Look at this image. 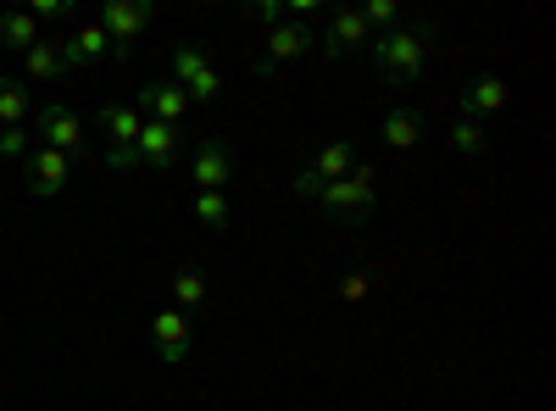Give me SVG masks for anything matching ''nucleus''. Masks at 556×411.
<instances>
[{
    "label": "nucleus",
    "mask_w": 556,
    "mask_h": 411,
    "mask_svg": "<svg viewBox=\"0 0 556 411\" xmlns=\"http://www.w3.org/2000/svg\"><path fill=\"white\" fill-rule=\"evenodd\" d=\"M440 39V28L424 17V23H412V28H390L379 34L374 44H367V56H374V73L390 78V84H417L429 67V44Z\"/></svg>",
    "instance_id": "1"
},
{
    "label": "nucleus",
    "mask_w": 556,
    "mask_h": 411,
    "mask_svg": "<svg viewBox=\"0 0 556 411\" xmlns=\"http://www.w3.org/2000/svg\"><path fill=\"white\" fill-rule=\"evenodd\" d=\"M323 211H329L334 222H351V228H362L367 217H374V206H379V190H374V167H362L356 162V172H345V178H334V184H323Z\"/></svg>",
    "instance_id": "2"
},
{
    "label": "nucleus",
    "mask_w": 556,
    "mask_h": 411,
    "mask_svg": "<svg viewBox=\"0 0 556 411\" xmlns=\"http://www.w3.org/2000/svg\"><path fill=\"white\" fill-rule=\"evenodd\" d=\"M96 23H101L106 39H112V62H128L134 39L151 28V0H106Z\"/></svg>",
    "instance_id": "3"
},
{
    "label": "nucleus",
    "mask_w": 556,
    "mask_h": 411,
    "mask_svg": "<svg viewBox=\"0 0 556 411\" xmlns=\"http://www.w3.org/2000/svg\"><path fill=\"white\" fill-rule=\"evenodd\" d=\"M34 133H39L34 145H51V151H62L67 162H78V156H84V123H78V117H73L62 101L39 106V117H34Z\"/></svg>",
    "instance_id": "4"
},
{
    "label": "nucleus",
    "mask_w": 556,
    "mask_h": 411,
    "mask_svg": "<svg viewBox=\"0 0 556 411\" xmlns=\"http://www.w3.org/2000/svg\"><path fill=\"white\" fill-rule=\"evenodd\" d=\"M23 172H28V195L51 201V195H62V190H67L73 162H67L62 151H51V145H28V156H23Z\"/></svg>",
    "instance_id": "5"
},
{
    "label": "nucleus",
    "mask_w": 556,
    "mask_h": 411,
    "mask_svg": "<svg viewBox=\"0 0 556 411\" xmlns=\"http://www.w3.org/2000/svg\"><path fill=\"white\" fill-rule=\"evenodd\" d=\"M312 44H317V39L306 34V23H278V28H267V51L256 56V78H273L285 62L306 56Z\"/></svg>",
    "instance_id": "6"
},
{
    "label": "nucleus",
    "mask_w": 556,
    "mask_h": 411,
    "mask_svg": "<svg viewBox=\"0 0 556 411\" xmlns=\"http://www.w3.org/2000/svg\"><path fill=\"white\" fill-rule=\"evenodd\" d=\"M178 151H184V128H173V123H146L134 140V156L146 172H167L178 162Z\"/></svg>",
    "instance_id": "7"
},
{
    "label": "nucleus",
    "mask_w": 556,
    "mask_h": 411,
    "mask_svg": "<svg viewBox=\"0 0 556 411\" xmlns=\"http://www.w3.org/2000/svg\"><path fill=\"white\" fill-rule=\"evenodd\" d=\"M374 44V28L362 23V12L356 7H345V12H334L329 17V34H323V56H356V51H367Z\"/></svg>",
    "instance_id": "8"
},
{
    "label": "nucleus",
    "mask_w": 556,
    "mask_h": 411,
    "mask_svg": "<svg viewBox=\"0 0 556 411\" xmlns=\"http://www.w3.org/2000/svg\"><path fill=\"white\" fill-rule=\"evenodd\" d=\"M139 117H151V123H184V112H190V101H184V89L178 84H146L139 89V101H134Z\"/></svg>",
    "instance_id": "9"
},
{
    "label": "nucleus",
    "mask_w": 556,
    "mask_h": 411,
    "mask_svg": "<svg viewBox=\"0 0 556 411\" xmlns=\"http://www.w3.org/2000/svg\"><path fill=\"white\" fill-rule=\"evenodd\" d=\"M151 339H156V356L167 361V368L190 361V323H184V311H156L151 317Z\"/></svg>",
    "instance_id": "10"
},
{
    "label": "nucleus",
    "mask_w": 556,
    "mask_h": 411,
    "mask_svg": "<svg viewBox=\"0 0 556 411\" xmlns=\"http://www.w3.org/2000/svg\"><path fill=\"white\" fill-rule=\"evenodd\" d=\"M190 178H195V190H223L228 178H235V156H228V145L223 140H201L195 162H190Z\"/></svg>",
    "instance_id": "11"
},
{
    "label": "nucleus",
    "mask_w": 556,
    "mask_h": 411,
    "mask_svg": "<svg viewBox=\"0 0 556 411\" xmlns=\"http://www.w3.org/2000/svg\"><path fill=\"white\" fill-rule=\"evenodd\" d=\"M62 56H67V73H73V67H89V62L112 56V39H106L101 23H78V34L62 44Z\"/></svg>",
    "instance_id": "12"
},
{
    "label": "nucleus",
    "mask_w": 556,
    "mask_h": 411,
    "mask_svg": "<svg viewBox=\"0 0 556 411\" xmlns=\"http://www.w3.org/2000/svg\"><path fill=\"white\" fill-rule=\"evenodd\" d=\"M456 106H462V117H468V123H479V117H490V112L506 106V84L484 73V78H473L468 89H462V101H456Z\"/></svg>",
    "instance_id": "13"
},
{
    "label": "nucleus",
    "mask_w": 556,
    "mask_h": 411,
    "mask_svg": "<svg viewBox=\"0 0 556 411\" xmlns=\"http://www.w3.org/2000/svg\"><path fill=\"white\" fill-rule=\"evenodd\" d=\"M23 73H28V84H62V78H67V56H62V44H56V39H39L34 51L23 56Z\"/></svg>",
    "instance_id": "14"
},
{
    "label": "nucleus",
    "mask_w": 556,
    "mask_h": 411,
    "mask_svg": "<svg viewBox=\"0 0 556 411\" xmlns=\"http://www.w3.org/2000/svg\"><path fill=\"white\" fill-rule=\"evenodd\" d=\"M417 140H424V112L395 106V112L384 117V145H390V151H412Z\"/></svg>",
    "instance_id": "15"
},
{
    "label": "nucleus",
    "mask_w": 556,
    "mask_h": 411,
    "mask_svg": "<svg viewBox=\"0 0 556 411\" xmlns=\"http://www.w3.org/2000/svg\"><path fill=\"white\" fill-rule=\"evenodd\" d=\"M312 172L323 178V184H334V178H345V172H356V145L351 140H329L317 151V162H312Z\"/></svg>",
    "instance_id": "16"
},
{
    "label": "nucleus",
    "mask_w": 556,
    "mask_h": 411,
    "mask_svg": "<svg viewBox=\"0 0 556 411\" xmlns=\"http://www.w3.org/2000/svg\"><path fill=\"white\" fill-rule=\"evenodd\" d=\"M101 123H106V133H112V151H134L139 128H146V117H139L128 101H123V106H106V112H101Z\"/></svg>",
    "instance_id": "17"
},
{
    "label": "nucleus",
    "mask_w": 556,
    "mask_h": 411,
    "mask_svg": "<svg viewBox=\"0 0 556 411\" xmlns=\"http://www.w3.org/2000/svg\"><path fill=\"white\" fill-rule=\"evenodd\" d=\"M0 44H7V51H34L39 44V23L28 17V12H0Z\"/></svg>",
    "instance_id": "18"
},
{
    "label": "nucleus",
    "mask_w": 556,
    "mask_h": 411,
    "mask_svg": "<svg viewBox=\"0 0 556 411\" xmlns=\"http://www.w3.org/2000/svg\"><path fill=\"white\" fill-rule=\"evenodd\" d=\"M34 112V95L17 84V78H0V128H23Z\"/></svg>",
    "instance_id": "19"
},
{
    "label": "nucleus",
    "mask_w": 556,
    "mask_h": 411,
    "mask_svg": "<svg viewBox=\"0 0 556 411\" xmlns=\"http://www.w3.org/2000/svg\"><path fill=\"white\" fill-rule=\"evenodd\" d=\"M451 151H456V156H479V151H484V123L456 117V123H451Z\"/></svg>",
    "instance_id": "20"
},
{
    "label": "nucleus",
    "mask_w": 556,
    "mask_h": 411,
    "mask_svg": "<svg viewBox=\"0 0 556 411\" xmlns=\"http://www.w3.org/2000/svg\"><path fill=\"white\" fill-rule=\"evenodd\" d=\"M201 67H206V51H201V44H178V51H173V84H178V89L190 84Z\"/></svg>",
    "instance_id": "21"
},
{
    "label": "nucleus",
    "mask_w": 556,
    "mask_h": 411,
    "mask_svg": "<svg viewBox=\"0 0 556 411\" xmlns=\"http://www.w3.org/2000/svg\"><path fill=\"white\" fill-rule=\"evenodd\" d=\"M173 295H178V306H201V300H206V279H201V267H184L178 279H173Z\"/></svg>",
    "instance_id": "22"
},
{
    "label": "nucleus",
    "mask_w": 556,
    "mask_h": 411,
    "mask_svg": "<svg viewBox=\"0 0 556 411\" xmlns=\"http://www.w3.org/2000/svg\"><path fill=\"white\" fill-rule=\"evenodd\" d=\"M195 217L212 222V228H223V222H228V201H223V190H201V195H195Z\"/></svg>",
    "instance_id": "23"
},
{
    "label": "nucleus",
    "mask_w": 556,
    "mask_h": 411,
    "mask_svg": "<svg viewBox=\"0 0 556 411\" xmlns=\"http://www.w3.org/2000/svg\"><path fill=\"white\" fill-rule=\"evenodd\" d=\"M217 89H223V78H217L212 67H201L190 84H184V101H201V106H206V101H217Z\"/></svg>",
    "instance_id": "24"
},
{
    "label": "nucleus",
    "mask_w": 556,
    "mask_h": 411,
    "mask_svg": "<svg viewBox=\"0 0 556 411\" xmlns=\"http://www.w3.org/2000/svg\"><path fill=\"white\" fill-rule=\"evenodd\" d=\"M395 17H401V7H395V0H367V7H362V23L367 28H395Z\"/></svg>",
    "instance_id": "25"
},
{
    "label": "nucleus",
    "mask_w": 556,
    "mask_h": 411,
    "mask_svg": "<svg viewBox=\"0 0 556 411\" xmlns=\"http://www.w3.org/2000/svg\"><path fill=\"white\" fill-rule=\"evenodd\" d=\"M245 17L262 23V28H278V17H285V0H256V7H245Z\"/></svg>",
    "instance_id": "26"
},
{
    "label": "nucleus",
    "mask_w": 556,
    "mask_h": 411,
    "mask_svg": "<svg viewBox=\"0 0 556 411\" xmlns=\"http://www.w3.org/2000/svg\"><path fill=\"white\" fill-rule=\"evenodd\" d=\"M290 190H295V195H301V201H317V195H323V178H317V172H312V167H301V172H295V178H290Z\"/></svg>",
    "instance_id": "27"
},
{
    "label": "nucleus",
    "mask_w": 556,
    "mask_h": 411,
    "mask_svg": "<svg viewBox=\"0 0 556 411\" xmlns=\"http://www.w3.org/2000/svg\"><path fill=\"white\" fill-rule=\"evenodd\" d=\"M0 156H28V128H0Z\"/></svg>",
    "instance_id": "28"
},
{
    "label": "nucleus",
    "mask_w": 556,
    "mask_h": 411,
    "mask_svg": "<svg viewBox=\"0 0 556 411\" xmlns=\"http://www.w3.org/2000/svg\"><path fill=\"white\" fill-rule=\"evenodd\" d=\"M28 17H34V23H62V17H73V7H62V0H34Z\"/></svg>",
    "instance_id": "29"
},
{
    "label": "nucleus",
    "mask_w": 556,
    "mask_h": 411,
    "mask_svg": "<svg viewBox=\"0 0 556 411\" xmlns=\"http://www.w3.org/2000/svg\"><path fill=\"white\" fill-rule=\"evenodd\" d=\"M340 295H345V300H362V295H367V272H351V279H340Z\"/></svg>",
    "instance_id": "30"
}]
</instances>
